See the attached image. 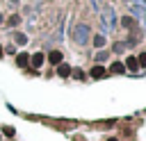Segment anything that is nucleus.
Here are the masks:
<instances>
[{"instance_id":"obj_1","label":"nucleus","mask_w":146,"mask_h":141,"mask_svg":"<svg viewBox=\"0 0 146 141\" xmlns=\"http://www.w3.org/2000/svg\"><path fill=\"white\" fill-rule=\"evenodd\" d=\"M62 59H64V55H62L59 50H52V52H48V57H46V61H50L52 66H57V64H62Z\"/></svg>"},{"instance_id":"obj_2","label":"nucleus","mask_w":146,"mask_h":141,"mask_svg":"<svg viewBox=\"0 0 146 141\" xmlns=\"http://www.w3.org/2000/svg\"><path fill=\"white\" fill-rule=\"evenodd\" d=\"M43 61H46V55H43V52H34V55L30 57V64H32L36 70H39V66H41Z\"/></svg>"},{"instance_id":"obj_3","label":"nucleus","mask_w":146,"mask_h":141,"mask_svg":"<svg viewBox=\"0 0 146 141\" xmlns=\"http://www.w3.org/2000/svg\"><path fill=\"white\" fill-rule=\"evenodd\" d=\"M71 70H73V68H71L68 64H57V75H59V77H68Z\"/></svg>"},{"instance_id":"obj_4","label":"nucleus","mask_w":146,"mask_h":141,"mask_svg":"<svg viewBox=\"0 0 146 141\" xmlns=\"http://www.w3.org/2000/svg\"><path fill=\"white\" fill-rule=\"evenodd\" d=\"M103 75H105V68L103 66H94L89 70V77H94V80H103Z\"/></svg>"},{"instance_id":"obj_5","label":"nucleus","mask_w":146,"mask_h":141,"mask_svg":"<svg viewBox=\"0 0 146 141\" xmlns=\"http://www.w3.org/2000/svg\"><path fill=\"white\" fill-rule=\"evenodd\" d=\"M16 64H18L21 68H25V66L30 64V55H25V52H21V55H16Z\"/></svg>"},{"instance_id":"obj_6","label":"nucleus","mask_w":146,"mask_h":141,"mask_svg":"<svg viewBox=\"0 0 146 141\" xmlns=\"http://www.w3.org/2000/svg\"><path fill=\"white\" fill-rule=\"evenodd\" d=\"M110 73H119V75H121V73H125V66H123L121 61H114V64L110 66Z\"/></svg>"},{"instance_id":"obj_7","label":"nucleus","mask_w":146,"mask_h":141,"mask_svg":"<svg viewBox=\"0 0 146 141\" xmlns=\"http://www.w3.org/2000/svg\"><path fill=\"white\" fill-rule=\"evenodd\" d=\"M125 68H130V70H137V68H139V64H137V57H128V59H125Z\"/></svg>"},{"instance_id":"obj_8","label":"nucleus","mask_w":146,"mask_h":141,"mask_svg":"<svg viewBox=\"0 0 146 141\" xmlns=\"http://www.w3.org/2000/svg\"><path fill=\"white\" fill-rule=\"evenodd\" d=\"M18 23H21V16H16V14H14V16H9V20H7V25H9V27H16Z\"/></svg>"},{"instance_id":"obj_9","label":"nucleus","mask_w":146,"mask_h":141,"mask_svg":"<svg viewBox=\"0 0 146 141\" xmlns=\"http://www.w3.org/2000/svg\"><path fill=\"white\" fill-rule=\"evenodd\" d=\"M121 23H123V27H135V18H130V16H123Z\"/></svg>"},{"instance_id":"obj_10","label":"nucleus","mask_w":146,"mask_h":141,"mask_svg":"<svg viewBox=\"0 0 146 141\" xmlns=\"http://www.w3.org/2000/svg\"><path fill=\"white\" fill-rule=\"evenodd\" d=\"M14 41H16L18 45H25V43H27V36H25V34H16V36H14Z\"/></svg>"},{"instance_id":"obj_11","label":"nucleus","mask_w":146,"mask_h":141,"mask_svg":"<svg viewBox=\"0 0 146 141\" xmlns=\"http://www.w3.org/2000/svg\"><path fill=\"white\" fill-rule=\"evenodd\" d=\"M94 45H96V48H103V45H105V36H100V34L94 36Z\"/></svg>"},{"instance_id":"obj_12","label":"nucleus","mask_w":146,"mask_h":141,"mask_svg":"<svg viewBox=\"0 0 146 141\" xmlns=\"http://www.w3.org/2000/svg\"><path fill=\"white\" fill-rule=\"evenodd\" d=\"M2 132H5L7 136H14V127H11V125H5V127H2Z\"/></svg>"},{"instance_id":"obj_13","label":"nucleus","mask_w":146,"mask_h":141,"mask_svg":"<svg viewBox=\"0 0 146 141\" xmlns=\"http://www.w3.org/2000/svg\"><path fill=\"white\" fill-rule=\"evenodd\" d=\"M137 64H139V66H146V52H141V55L137 57Z\"/></svg>"},{"instance_id":"obj_14","label":"nucleus","mask_w":146,"mask_h":141,"mask_svg":"<svg viewBox=\"0 0 146 141\" xmlns=\"http://www.w3.org/2000/svg\"><path fill=\"white\" fill-rule=\"evenodd\" d=\"M71 73H73L78 80H84V73H82V70H78V68H75V70H71Z\"/></svg>"},{"instance_id":"obj_15","label":"nucleus","mask_w":146,"mask_h":141,"mask_svg":"<svg viewBox=\"0 0 146 141\" xmlns=\"http://www.w3.org/2000/svg\"><path fill=\"white\" fill-rule=\"evenodd\" d=\"M2 20H5V16H2V14H0V23H2Z\"/></svg>"},{"instance_id":"obj_16","label":"nucleus","mask_w":146,"mask_h":141,"mask_svg":"<svg viewBox=\"0 0 146 141\" xmlns=\"http://www.w3.org/2000/svg\"><path fill=\"white\" fill-rule=\"evenodd\" d=\"M2 55H5V50H2V48H0V57H2Z\"/></svg>"},{"instance_id":"obj_17","label":"nucleus","mask_w":146,"mask_h":141,"mask_svg":"<svg viewBox=\"0 0 146 141\" xmlns=\"http://www.w3.org/2000/svg\"><path fill=\"white\" fill-rule=\"evenodd\" d=\"M107 141H116V139H107Z\"/></svg>"}]
</instances>
